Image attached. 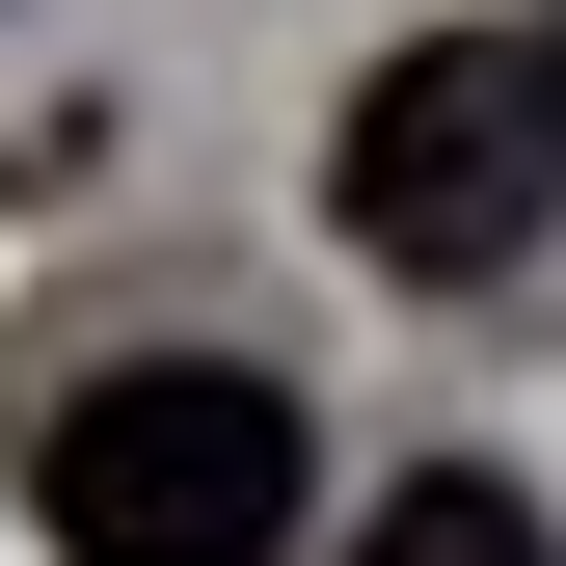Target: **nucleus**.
Here are the masks:
<instances>
[{
	"mask_svg": "<svg viewBox=\"0 0 566 566\" xmlns=\"http://www.w3.org/2000/svg\"><path fill=\"white\" fill-rule=\"evenodd\" d=\"M324 217L405 270V297H485L539 217H566V28H432V54H378L324 135Z\"/></svg>",
	"mask_w": 566,
	"mask_h": 566,
	"instance_id": "f03ea898",
	"label": "nucleus"
},
{
	"mask_svg": "<svg viewBox=\"0 0 566 566\" xmlns=\"http://www.w3.org/2000/svg\"><path fill=\"white\" fill-rule=\"evenodd\" d=\"M28 513H54V566H270L297 539V378H243V350H108V378H54Z\"/></svg>",
	"mask_w": 566,
	"mask_h": 566,
	"instance_id": "f257e3e1",
	"label": "nucleus"
},
{
	"mask_svg": "<svg viewBox=\"0 0 566 566\" xmlns=\"http://www.w3.org/2000/svg\"><path fill=\"white\" fill-rule=\"evenodd\" d=\"M350 566H566V539H539V485L432 459V485H378V539H350Z\"/></svg>",
	"mask_w": 566,
	"mask_h": 566,
	"instance_id": "7ed1b4c3",
	"label": "nucleus"
}]
</instances>
